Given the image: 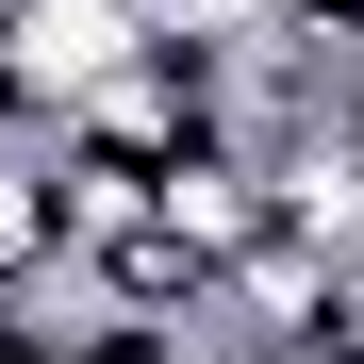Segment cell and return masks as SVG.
I'll return each instance as SVG.
<instances>
[{"mask_svg": "<svg viewBox=\"0 0 364 364\" xmlns=\"http://www.w3.org/2000/svg\"><path fill=\"white\" fill-rule=\"evenodd\" d=\"M182 364H215V348H182Z\"/></svg>", "mask_w": 364, "mask_h": 364, "instance_id": "cell-1", "label": "cell"}]
</instances>
